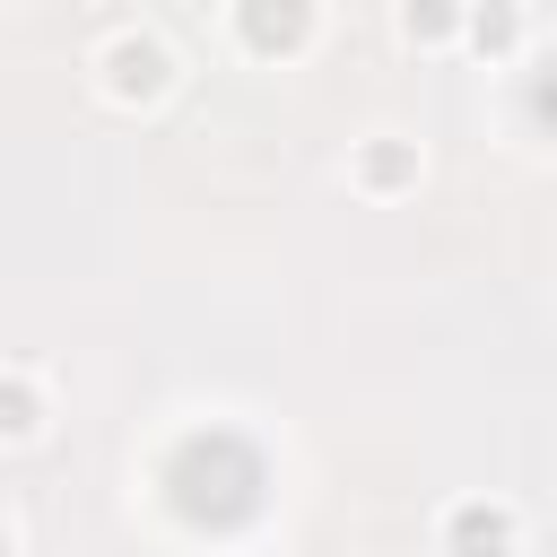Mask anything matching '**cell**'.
Returning a JSON list of instances; mask_svg holds the SVG:
<instances>
[{"label": "cell", "mask_w": 557, "mask_h": 557, "mask_svg": "<svg viewBox=\"0 0 557 557\" xmlns=\"http://www.w3.org/2000/svg\"><path fill=\"white\" fill-rule=\"evenodd\" d=\"M270 496V461L252 453V435L235 426H191L174 453H165V505L191 522V531H244Z\"/></svg>", "instance_id": "obj_1"}, {"label": "cell", "mask_w": 557, "mask_h": 557, "mask_svg": "<svg viewBox=\"0 0 557 557\" xmlns=\"http://www.w3.org/2000/svg\"><path fill=\"white\" fill-rule=\"evenodd\" d=\"M235 35H244V52L287 61V52H305V35H313V0H235Z\"/></svg>", "instance_id": "obj_2"}, {"label": "cell", "mask_w": 557, "mask_h": 557, "mask_svg": "<svg viewBox=\"0 0 557 557\" xmlns=\"http://www.w3.org/2000/svg\"><path fill=\"white\" fill-rule=\"evenodd\" d=\"M104 87H113L122 104H148V96H165V44H148V35H122V44H104Z\"/></svg>", "instance_id": "obj_3"}, {"label": "cell", "mask_w": 557, "mask_h": 557, "mask_svg": "<svg viewBox=\"0 0 557 557\" xmlns=\"http://www.w3.org/2000/svg\"><path fill=\"white\" fill-rule=\"evenodd\" d=\"M444 548L453 557H513V513L505 505H453L444 513Z\"/></svg>", "instance_id": "obj_4"}, {"label": "cell", "mask_w": 557, "mask_h": 557, "mask_svg": "<svg viewBox=\"0 0 557 557\" xmlns=\"http://www.w3.org/2000/svg\"><path fill=\"white\" fill-rule=\"evenodd\" d=\"M357 183H366V191H400V183H418V148H409V139H374V148L357 157Z\"/></svg>", "instance_id": "obj_5"}, {"label": "cell", "mask_w": 557, "mask_h": 557, "mask_svg": "<svg viewBox=\"0 0 557 557\" xmlns=\"http://www.w3.org/2000/svg\"><path fill=\"white\" fill-rule=\"evenodd\" d=\"M461 26H470V44H479L487 61H505V52L522 44V17H513V0H479V9L461 17Z\"/></svg>", "instance_id": "obj_6"}, {"label": "cell", "mask_w": 557, "mask_h": 557, "mask_svg": "<svg viewBox=\"0 0 557 557\" xmlns=\"http://www.w3.org/2000/svg\"><path fill=\"white\" fill-rule=\"evenodd\" d=\"M35 426H44V400H35V383L0 374V435H9V444H26Z\"/></svg>", "instance_id": "obj_7"}, {"label": "cell", "mask_w": 557, "mask_h": 557, "mask_svg": "<svg viewBox=\"0 0 557 557\" xmlns=\"http://www.w3.org/2000/svg\"><path fill=\"white\" fill-rule=\"evenodd\" d=\"M418 44H444L453 26H461V0H409V17H400Z\"/></svg>", "instance_id": "obj_8"}, {"label": "cell", "mask_w": 557, "mask_h": 557, "mask_svg": "<svg viewBox=\"0 0 557 557\" xmlns=\"http://www.w3.org/2000/svg\"><path fill=\"white\" fill-rule=\"evenodd\" d=\"M522 113H531V122L557 139V61H548V70H531V87H522Z\"/></svg>", "instance_id": "obj_9"}, {"label": "cell", "mask_w": 557, "mask_h": 557, "mask_svg": "<svg viewBox=\"0 0 557 557\" xmlns=\"http://www.w3.org/2000/svg\"><path fill=\"white\" fill-rule=\"evenodd\" d=\"M0 557H9V522H0Z\"/></svg>", "instance_id": "obj_10"}]
</instances>
